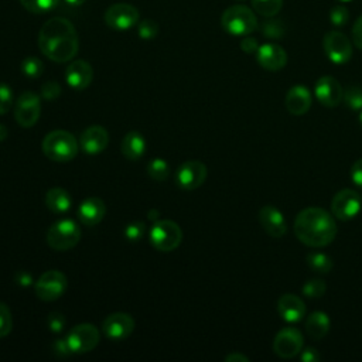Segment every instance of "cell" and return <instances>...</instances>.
I'll use <instances>...</instances> for the list:
<instances>
[{"label": "cell", "instance_id": "1", "mask_svg": "<svg viewBox=\"0 0 362 362\" xmlns=\"http://www.w3.org/2000/svg\"><path fill=\"white\" fill-rule=\"evenodd\" d=\"M38 47L48 59L58 64L68 62L78 52V33L69 20L52 17L40 28Z\"/></svg>", "mask_w": 362, "mask_h": 362}, {"label": "cell", "instance_id": "2", "mask_svg": "<svg viewBox=\"0 0 362 362\" xmlns=\"http://www.w3.org/2000/svg\"><path fill=\"white\" fill-rule=\"evenodd\" d=\"M297 239L310 247H324L337 236V222L328 211L318 206H308L300 211L294 219Z\"/></svg>", "mask_w": 362, "mask_h": 362}, {"label": "cell", "instance_id": "3", "mask_svg": "<svg viewBox=\"0 0 362 362\" xmlns=\"http://www.w3.org/2000/svg\"><path fill=\"white\" fill-rule=\"evenodd\" d=\"M78 141L66 130H52L45 134L42 140L44 154L57 163H66L76 157L78 154Z\"/></svg>", "mask_w": 362, "mask_h": 362}, {"label": "cell", "instance_id": "4", "mask_svg": "<svg viewBox=\"0 0 362 362\" xmlns=\"http://www.w3.org/2000/svg\"><path fill=\"white\" fill-rule=\"evenodd\" d=\"M222 28L230 35H249L257 28L256 14L243 4L228 7L221 17Z\"/></svg>", "mask_w": 362, "mask_h": 362}, {"label": "cell", "instance_id": "5", "mask_svg": "<svg viewBox=\"0 0 362 362\" xmlns=\"http://www.w3.org/2000/svg\"><path fill=\"white\" fill-rule=\"evenodd\" d=\"M81 228L72 219H61L52 223L47 230V243L54 250H69L81 239Z\"/></svg>", "mask_w": 362, "mask_h": 362}, {"label": "cell", "instance_id": "6", "mask_svg": "<svg viewBox=\"0 0 362 362\" xmlns=\"http://www.w3.org/2000/svg\"><path fill=\"white\" fill-rule=\"evenodd\" d=\"M182 230L180 225L170 219H158L150 229V243L160 252H171L180 246Z\"/></svg>", "mask_w": 362, "mask_h": 362}, {"label": "cell", "instance_id": "7", "mask_svg": "<svg viewBox=\"0 0 362 362\" xmlns=\"http://www.w3.org/2000/svg\"><path fill=\"white\" fill-rule=\"evenodd\" d=\"M66 277L59 270H47L34 284L35 294L42 301L58 300L66 288Z\"/></svg>", "mask_w": 362, "mask_h": 362}, {"label": "cell", "instance_id": "8", "mask_svg": "<svg viewBox=\"0 0 362 362\" xmlns=\"http://www.w3.org/2000/svg\"><path fill=\"white\" fill-rule=\"evenodd\" d=\"M72 354H85L92 351L100 339V334L93 324L82 322L75 325L65 337Z\"/></svg>", "mask_w": 362, "mask_h": 362}, {"label": "cell", "instance_id": "9", "mask_svg": "<svg viewBox=\"0 0 362 362\" xmlns=\"http://www.w3.org/2000/svg\"><path fill=\"white\" fill-rule=\"evenodd\" d=\"M41 115L40 96L31 90L20 93L14 107V119L21 127H33Z\"/></svg>", "mask_w": 362, "mask_h": 362}, {"label": "cell", "instance_id": "10", "mask_svg": "<svg viewBox=\"0 0 362 362\" xmlns=\"http://www.w3.org/2000/svg\"><path fill=\"white\" fill-rule=\"evenodd\" d=\"M362 208L361 195L351 188H344L338 191L331 201L332 215L339 221L354 219Z\"/></svg>", "mask_w": 362, "mask_h": 362}, {"label": "cell", "instance_id": "11", "mask_svg": "<svg viewBox=\"0 0 362 362\" xmlns=\"http://www.w3.org/2000/svg\"><path fill=\"white\" fill-rule=\"evenodd\" d=\"M105 23L116 31H126L139 23V10L129 3H115L105 11Z\"/></svg>", "mask_w": 362, "mask_h": 362}, {"label": "cell", "instance_id": "12", "mask_svg": "<svg viewBox=\"0 0 362 362\" xmlns=\"http://www.w3.org/2000/svg\"><path fill=\"white\" fill-rule=\"evenodd\" d=\"M322 48L328 59L334 64H346L352 57L349 38L338 30H331L324 35Z\"/></svg>", "mask_w": 362, "mask_h": 362}, {"label": "cell", "instance_id": "13", "mask_svg": "<svg viewBox=\"0 0 362 362\" xmlns=\"http://www.w3.org/2000/svg\"><path fill=\"white\" fill-rule=\"evenodd\" d=\"M304 346L303 334L293 327L281 328L273 339V351L279 358L290 359L301 352Z\"/></svg>", "mask_w": 362, "mask_h": 362}, {"label": "cell", "instance_id": "14", "mask_svg": "<svg viewBox=\"0 0 362 362\" xmlns=\"http://www.w3.org/2000/svg\"><path fill=\"white\" fill-rule=\"evenodd\" d=\"M208 175V168L202 161L188 160L175 171V182L181 189L192 191L201 187Z\"/></svg>", "mask_w": 362, "mask_h": 362}, {"label": "cell", "instance_id": "15", "mask_svg": "<svg viewBox=\"0 0 362 362\" xmlns=\"http://www.w3.org/2000/svg\"><path fill=\"white\" fill-rule=\"evenodd\" d=\"M314 93L318 102L327 107H335L344 99V89L341 83L331 75H324L315 82Z\"/></svg>", "mask_w": 362, "mask_h": 362}, {"label": "cell", "instance_id": "16", "mask_svg": "<svg viewBox=\"0 0 362 362\" xmlns=\"http://www.w3.org/2000/svg\"><path fill=\"white\" fill-rule=\"evenodd\" d=\"M134 329V320L126 313H113L107 315L102 324L103 334L112 341L126 339Z\"/></svg>", "mask_w": 362, "mask_h": 362}, {"label": "cell", "instance_id": "17", "mask_svg": "<svg viewBox=\"0 0 362 362\" xmlns=\"http://www.w3.org/2000/svg\"><path fill=\"white\" fill-rule=\"evenodd\" d=\"M256 59L262 68L274 72L286 66L287 54L283 47L273 42H266L263 45H259L256 51Z\"/></svg>", "mask_w": 362, "mask_h": 362}, {"label": "cell", "instance_id": "18", "mask_svg": "<svg viewBox=\"0 0 362 362\" xmlns=\"http://www.w3.org/2000/svg\"><path fill=\"white\" fill-rule=\"evenodd\" d=\"M109 144V133L105 127L93 124L86 127L79 137V147L83 153L95 156L102 153Z\"/></svg>", "mask_w": 362, "mask_h": 362}, {"label": "cell", "instance_id": "19", "mask_svg": "<svg viewBox=\"0 0 362 362\" xmlns=\"http://www.w3.org/2000/svg\"><path fill=\"white\" fill-rule=\"evenodd\" d=\"M93 79V69L85 59L72 61L65 69V81L75 90L86 89Z\"/></svg>", "mask_w": 362, "mask_h": 362}, {"label": "cell", "instance_id": "20", "mask_svg": "<svg viewBox=\"0 0 362 362\" xmlns=\"http://www.w3.org/2000/svg\"><path fill=\"white\" fill-rule=\"evenodd\" d=\"M259 222L272 238H281L287 232V223L281 211L273 205H264L259 209Z\"/></svg>", "mask_w": 362, "mask_h": 362}, {"label": "cell", "instance_id": "21", "mask_svg": "<svg viewBox=\"0 0 362 362\" xmlns=\"http://www.w3.org/2000/svg\"><path fill=\"white\" fill-rule=\"evenodd\" d=\"M313 96L308 90L307 86L303 85H294L291 86L284 98V105L286 109L288 110L290 115L293 116H303L308 112L311 107Z\"/></svg>", "mask_w": 362, "mask_h": 362}, {"label": "cell", "instance_id": "22", "mask_svg": "<svg viewBox=\"0 0 362 362\" xmlns=\"http://www.w3.org/2000/svg\"><path fill=\"white\" fill-rule=\"evenodd\" d=\"M76 214L82 225L95 226L105 218L106 205L103 199L98 197H89L79 204Z\"/></svg>", "mask_w": 362, "mask_h": 362}, {"label": "cell", "instance_id": "23", "mask_svg": "<svg viewBox=\"0 0 362 362\" xmlns=\"http://www.w3.org/2000/svg\"><path fill=\"white\" fill-rule=\"evenodd\" d=\"M277 311L284 321L298 322L305 315V304L300 297L291 293H286L280 296L277 301Z\"/></svg>", "mask_w": 362, "mask_h": 362}, {"label": "cell", "instance_id": "24", "mask_svg": "<svg viewBox=\"0 0 362 362\" xmlns=\"http://www.w3.org/2000/svg\"><path fill=\"white\" fill-rule=\"evenodd\" d=\"M120 150H122V154L127 160L136 161V160L141 158L146 151V140H144L143 134L136 130L127 132L122 140Z\"/></svg>", "mask_w": 362, "mask_h": 362}, {"label": "cell", "instance_id": "25", "mask_svg": "<svg viewBox=\"0 0 362 362\" xmlns=\"http://www.w3.org/2000/svg\"><path fill=\"white\" fill-rule=\"evenodd\" d=\"M329 325V317L324 311H314L305 320V332L311 339L318 341L328 334Z\"/></svg>", "mask_w": 362, "mask_h": 362}, {"label": "cell", "instance_id": "26", "mask_svg": "<svg viewBox=\"0 0 362 362\" xmlns=\"http://www.w3.org/2000/svg\"><path fill=\"white\" fill-rule=\"evenodd\" d=\"M45 204H47V208L54 214H65L71 209L72 199L66 189L61 187H55L47 191Z\"/></svg>", "mask_w": 362, "mask_h": 362}, {"label": "cell", "instance_id": "27", "mask_svg": "<svg viewBox=\"0 0 362 362\" xmlns=\"http://www.w3.org/2000/svg\"><path fill=\"white\" fill-rule=\"evenodd\" d=\"M308 267L318 274H328L332 269V259L321 252H310L305 257Z\"/></svg>", "mask_w": 362, "mask_h": 362}, {"label": "cell", "instance_id": "28", "mask_svg": "<svg viewBox=\"0 0 362 362\" xmlns=\"http://www.w3.org/2000/svg\"><path fill=\"white\" fill-rule=\"evenodd\" d=\"M253 10L263 17H274L283 6V0H250Z\"/></svg>", "mask_w": 362, "mask_h": 362}, {"label": "cell", "instance_id": "29", "mask_svg": "<svg viewBox=\"0 0 362 362\" xmlns=\"http://www.w3.org/2000/svg\"><path fill=\"white\" fill-rule=\"evenodd\" d=\"M62 0H20L21 6L34 14H44L54 10Z\"/></svg>", "mask_w": 362, "mask_h": 362}, {"label": "cell", "instance_id": "30", "mask_svg": "<svg viewBox=\"0 0 362 362\" xmlns=\"http://www.w3.org/2000/svg\"><path fill=\"white\" fill-rule=\"evenodd\" d=\"M147 173L148 175L156 181H164L170 175V165L165 160L156 157L147 164Z\"/></svg>", "mask_w": 362, "mask_h": 362}, {"label": "cell", "instance_id": "31", "mask_svg": "<svg viewBox=\"0 0 362 362\" xmlns=\"http://www.w3.org/2000/svg\"><path fill=\"white\" fill-rule=\"evenodd\" d=\"M42 71H44V65H42L41 59L37 58V57H27L21 62V72L27 78L35 79V78L41 76Z\"/></svg>", "mask_w": 362, "mask_h": 362}, {"label": "cell", "instance_id": "32", "mask_svg": "<svg viewBox=\"0 0 362 362\" xmlns=\"http://www.w3.org/2000/svg\"><path fill=\"white\" fill-rule=\"evenodd\" d=\"M325 290H327V284L321 279H310L303 284V288H301L303 294L307 298H320L324 296Z\"/></svg>", "mask_w": 362, "mask_h": 362}, {"label": "cell", "instance_id": "33", "mask_svg": "<svg viewBox=\"0 0 362 362\" xmlns=\"http://www.w3.org/2000/svg\"><path fill=\"white\" fill-rule=\"evenodd\" d=\"M269 20H266L262 24V33L264 34V37L267 38H281L284 35V24L281 20H277L274 17H267Z\"/></svg>", "mask_w": 362, "mask_h": 362}, {"label": "cell", "instance_id": "34", "mask_svg": "<svg viewBox=\"0 0 362 362\" xmlns=\"http://www.w3.org/2000/svg\"><path fill=\"white\" fill-rule=\"evenodd\" d=\"M344 102L352 110L362 109V88L361 86H349L344 90Z\"/></svg>", "mask_w": 362, "mask_h": 362}, {"label": "cell", "instance_id": "35", "mask_svg": "<svg viewBox=\"0 0 362 362\" xmlns=\"http://www.w3.org/2000/svg\"><path fill=\"white\" fill-rule=\"evenodd\" d=\"M137 34L143 40H153L158 34V24L151 18H144L137 24Z\"/></svg>", "mask_w": 362, "mask_h": 362}, {"label": "cell", "instance_id": "36", "mask_svg": "<svg viewBox=\"0 0 362 362\" xmlns=\"http://www.w3.org/2000/svg\"><path fill=\"white\" fill-rule=\"evenodd\" d=\"M13 328V317L8 305L0 301V338L10 334Z\"/></svg>", "mask_w": 362, "mask_h": 362}, {"label": "cell", "instance_id": "37", "mask_svg": "<svg viewBox=\"0 0 362 362\" xmlns=\"http://www.w3.org/2000/svg\"><path fill=\"white\" fill-rule=\"evenodd\" d=\"M348 20H349V11L345 6L337 4L329 10V21L332 23V25L342 27L348 23Z\"/></svg>", "mask_w": 362, "mask_h": 362}, {"label": "cell", "instance_id": "38", "mask_svg": "<svg viewBox=\"0 0 362 362\" xmlns=\"http://www.w3.org/2000/svg\"><path fill=\"white\" fill-rule=\"evenodd\" d=\"M13 100H14V96H13L11 88L6 83H0V115H4L10 110Z\"/></svg>", "mask_w": 362, "mask_h": 362}, {"label": "cell", "instance_id": "39", "mask_svg": "<svg viewBox=\"0 0 362 362\" xmlns=\"http://www.w3.org/2000/svg\"><path fill=\"white\" fill-rule=\"evenodd\" d=\"M144 223L141 221H134V222H130L126 228H124V238L134 242V240H139L143 233H144Z\"/></svg>", "mask_w": 362, "mask_h": 362}, {"label": "cell", "instance_id": "40", "mask_svg": "<svg viewBox=\"0 0 362 362\" xmlns=\"http://www.w3.org/2000/svg\"><path fill=\"white\" fill-rule=\"evenodd\" d=\"M61 95V86L55 81H48L41 86V96L47 100H54Z\"/></svg>", "mask_w": 362, "mask_h": 362}, {"label": "cell", "instance_id": "41", "mask_svg": "<svg viewBox=\"0 0 362 362\" xmlns=\"http://www.w3.org/2000/svg\"><path fill=\"white\" fill-rule=\"evenodd\" d=\"M52 354L58 358H65L68 356L69 354H72L69 345H68V341L66 338H59L57 341H54L52 344Z\"/></svg>", "mask_w": 362, "mask_h": 362}, {"label": "cell", "instance_id": "42", "mask_svg": "<svg viewBox=\"0 0 362 362\" xmlns=\"http://www.w3.org/2000/svg\"><path fill=\"white\" fill-rule=\"evenodd\" d=\"M48 328L52 331V332H61L65 327V320H64V315L59 314V313H51L48 315Z\"/></svg>", "mask_w": 362, "mask_h": 362}, {"label": "cell", "instance_id": "43", "mask_svg": "<svg viewBox=\"0 0 362 362\" xmlns=\"http://www.w3.org/2000/svg\"><path fill=\"white\" fill-rule=\"evenodd\" d=\"M349 177L352 180V182L362 188V158H358L352 165H351V171H349Z\"/></svg>", "mask_w": 362, "mask_h": 362}, {"label": "cell", "instance_id": "44", "mask_svg": "<svg viewBox=\"0 0 362 362\" xmlns=\"http://www.w3.org/2000/svg\"><path fill=\"white\" fill-rule=\"evenodd\" d=\"M352 41L359 49H362V16H359L352 25Z\"/></svg>", "mask_w": 362, "mask_h": 362}, {"label": "cell", "instance_id": "45", "mask_svg": "<svg viewBox=\"0 0 362 362\" xmlns=\"http://www.w3.org/2000/svg\"><path fill=\"white\" fill-rule=\"evenodd\" d=\"M257 48H259V44L253 37L245 35V38L240 41V49L246 54H253L257 51Z\"/></svg>", "mask_w": 362, "mask_h": 362}, {"label": "cell", "instance_id": "46", "mask_svg": "<svg viewBox=\"0 0 362 362\" xmlns=\"http://www.w3.org/2000/svg\"><path fill=\"white\" fill-rule=\"evenodd\" d=\"M301 361L303 362H318L320 361V354L315 348L305 346L304 349H301Z\"/></svg>", "mask_w": 362, "mask_h": 362}, {"label": "cell", "instance_id": "47", "mask_svg": "<svg viewBox=\"0 0 362 362\" xmlns=\"http://www.w3.org/2000/svg\"><path fill=\"white\" fill-rule=\"evenodd\" d=\"M225 361L226 362H249L250 359L246 355L240 354V352H232V354L225 356Z\"/></svg>", "mask_w": 362, "mask_h": 362}, {"label": "cell", "instance_id": "48", "mask_svg": "<svg viewBox=\"0 0 362 362\" xmlns=\"http://www.w3.org/2000/svg\"><path fill=\"white\" fill-rule=\"evenodd\" d=\"M16 281L20 284V286H30L33 283V279L28 273L25 272H18L16 274Z\"/></svg>", "mask_w": 362, "mask_h": 362}, {"label": "cell", "instance_id": "49", "mask_svg": "<svg viewBox=\"0 0 362 362\" xmlns=\"http://www.w3.org/2000/svg\"><path fill=\"white\" fill-rule=\"evenodd\" d=\"M158 211L157 209H150L148 211V214H147V218L150 219V221H153V222H157L158 221Z\"/></svg>", "mask_w": 362, "mask_h": 362}, {"label": "cell", "instance_id": "50", "mask_svg": "<svg viewBox=\"0 0 362 362\" xmlns=\"http://www.w3.org/2000/svg\"><path fill=\"white\" fill-rule=\"evenodd\" d=\"M7 134H8L7 127H6L3 123H0V141L6 140V139H7Z\"/></svg>", "mask_w": 362, "mask_h": 362}, {"label": "cell", "instance_id": "51", "mask_svg": "<svg viewBox=\"0 0 362 362\" xmlns=\"http://www.w3.org/2000/svg\"><path fill=\"white\" fill-rule=\"evenodd\" d=\"M65 4H68V6H72V7H78V6H81L85 0H62Z\"/></svg>", "mask_w": 362, "mask_h": 362}, {"label": "cell", "instance_id": "52", "mask_svg": "<svg viewBox=\"0 0 362 362\" xmlns=\"http://www.w3.org/2000/svg\"><path fill=\"white\" fill-rule=\"evenodd\" d=\"M358 120H359V123H361V126H362V109H361L359 113H358Z\"/></svg>", "mask_w": 362, "mask_h": 362}, {"label": "cell", "instance_id": "53", "mask_svg": "<svg viewBox=\"0 0 362 362\" xmlns=\"http://www.w3.org/2000/svg\"><path fill=\"white\" fill-rule=\"evenodd\" d=\"M339 1H351V0H339Z\"/></svg>", "mask_w": 362, "mask_h": 362}]
</instances>
